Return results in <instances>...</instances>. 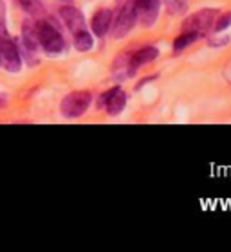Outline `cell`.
<instances>
[{
    "label": "cell",
    "instance_id": "12",
    "mask_svg": "<svg viewBox=\"0 0 231 252\" xmlns=\"http://www.w3.org/2000/svg\"><path fill=\"white\" fill-rule=\"evenodd\" d=\"M16 2H18V5L26 11L27 15L35 16V18H40V16H43L42 0H16Z\"/></svg>",
    "mask_w": 231,
    "mask_h": 252
},
{
    "label": "cell",
    "instance_id": "10",
    "mask_svg": "<svg viewBox=\"0 0 231 252\" xmlns=\"http://www.w3.org/2000/svg\"><path fill=\"white\" fill-rule=\"evenodd\" d=\"M111 24H112V11L103 7V9L96 11L94 16H92V22H90V27H92V31H94L96 36H105L109 29H111Z\"/></svg>",
    "mask_w": 231,
    "mask_h": 252
},
{
    "label": "cell",
    "instance_id": "8",
    "mask_svg": "<svg viewBox=\"0 0 231 252\" xmlns=\"http://www.w3.org/2000/svg\"><path fill=\"white\" fill-rule=\"evenodd\" d=\"M60 16H62V20L65 22V26L71 32H79L85 29V18L83 15L79 13L76 7L73 5H63L62 9H60Z\"/></svg>",
    "mask_w": 231,
    "mask_h": 252
},
{
    "label": "cell",
    "instance_id": "13",
    "mask_svg": "<svg viewBox=\"0 0 231 252\" xmlns=\"http://www.w3.org/2000/svg\"><path fill=\"white\" fill-rule=\"evenodd\" d=\"M74 45H76V49H78V51H81V53H85V51H90V49H92V45H94L90 32H87L85 29H83V31H79V32H74Z\"/></svg>",
    "mask_w": 231,
    "mask_h": 252
},
{
    "label": "cell",
    "instance_id": "18",
    "mask_svg": "<svg viewBox=\"0 0 231 252\" xmlns=\"http://www.w3.org/2000/svg\"><path fill=\"white\" fill-rule=\"evenodd\" d=\"M0 63H2V62H0Z\"/></svg>",
    "mask_w": 231,
    "mask_h": 252
},
{
    "label": "cell",
    "instance_id": "9",
    "mask_svg": "<svg viewBox=\"0 0 231 252\" xmlns=\"http://www.w3.org/2000/svg\"><path fill=\"white\" fill-rule=\"evenodd\" d=\"M159 56V51L155 47H143V49H137L134 53L128 54V67H130V72L134 76L137 67H141L145 63H150Z\"/></svg>",
    "mask_w": 231,
    "mask_h": 252
},
{
    "label": "cell",
    "instance_id": "4",
    "mask_svg": "<svg viewBox=\"0 0 231 252\" xmlns=\"http://www.w3.org/2000/svg\"><path fill=\"white\" fill-rule=\"evenodd\" d=\"M125 103H126V94L119 87H116V89L107 90V92H103L100 95L98 108H105L109 116H117L125 108Z\"/></svg>",
    "mask_w": 231,
    "mask_h": 252
},
{
    "label": "cell",
    "instance_id": "17",
    "mask_svg": "<svg viewBox=\"0 0 231 252\" xmlns=\"http://www.w3.org/2000/svg\"><path fill=\"white\" fill-rule=\"evenodd\" d=\"M2 101H4V97H0V103H2Z\"/></svg>",
    "mask_w": 231,
    "mask_h": 252
},
{
    "label": "cell",
    "instance_id": "2",
    "mask_svg": "<svg viewBox=\"0 0 231 252\" xmlns=\"http://www.w3.org/2000/svg\"><path fill=\"white\" fill-rule=\"evenodd\" d=\"M90 101H92V95L87 90L71 92L69 95L63 97L60 110H62L63 117H67V119H78L87 112V108L90 106Z\"/></svg>",
    "mask_w": 231,
    "mask_h": 252
},
{
    "label": "cell",
    "instance_id": "16",
    "mask_svg": "<svg viewBox=\"0 0 231 252\" xmlns=\"http://www.w3.org/2000/svg\"><path fill=\"white\" fill-rule=\"evenodd\" d=\"M4 36H9V34H7V29H5L4 18L0 16V38H4Z\"/></svg>",
    "mask_w": 231,
    "mask_h": 252
},
{
    "label": "cell",
    "instance_id": "1",
    "mask_svg": "<svg viewBox=\"0 0 231 252\" xmlns=\"http://www.w3.org/2000/svg\"><path fill=\"white\" fill-rule=\"evenodd\" d=\"M37 27V38H38V45H42L49 54H58L65 49V40L60 34L56 27L47 20H38L35 24Z\"/></svg>",
    "mask_w": 231,
    "mask_h": 252
},
{
    "label": "cell",
    "instance_id": "3",
    "mask_svg": "<svg viewBox=\"0 0 231 252\" xmlns=\"http://www.w3.org/2000/svg\"><path fill=\"white\" fill-rule=\"evenodd\" d=\"M219 15L217 9H200L193 15H190L186 20L183 22V31H192L200 34L202 31H206L208 27L213 24L215 16Z\"/></svg>",
    "mask_w": 231,
    "mask_h": 252
},
{
    "label": "cell",
    "instance_id": "14",
    "mask_svg": "<svg viewBox=\"0 0 231 252\" xmlns=\"http://www.w3.org/2000/svg\"><path fill=\"white\" fill-rule=\"evenodd\" d=\"M200 34H197V32H192V31H184L183 34H179L175 40H173V49L175 51H183V49L190 47L192 43L199 38Z\"/></svg>",
    "mask_w": 231,
    "mask_h": 252
},
{
    "label": "cell",
    "instance_id": "6",
    "mask_svg": "<svg viewBox=\"0 0 231 252\" xmlns=\"http://www.w3.org/2000/svg\"><path fill=\"white\" fill-rule=\"evenodd\" d=\"M0 62H4L5 68L11 70V72L20 70V54H18V49H16V45L9 36L0 38Z\"/></svg>",
    "mask_w": 231,
    "mask_h": 252
},
{
    "label": "cell",
    "instance_id": "11",
    "mask_svg": "<svg viewBox=\"0 0 231 252\" xmlns=\"http://www.w3.org/2000/svg\"><path fill=\"white\" fill-rule=\"evenodd\" d=\"M22 42L26 45V49L29 53H35L38 49V38H37V27L33 22H24V27H22Z\"/></svg>",
    "mask_w": 231,
    "mask_h": 252
},
{
    "label": "cell",
    "instance_id": "7",
    "mask_svg": "<svg viewBox=\"0 0 231 252\" xmlns=\"http://www.w3.org/2000/svg\"><path fill=\"white\" fill-rule=\"evenodd\" d=\"M134 7H136L137 18L141 20L145 27H150L155 24L159 16V0H134Z\"/></svg>",
    "mask_w": 231,
    "mask_h": 252
},
{
    "label": "cell",
    "instance_id": "5",
    "mask_svg": "<svg viewBox=\"0 0 231 252\" xmlns=\"http://www.w3.org/2000/svg\"><path fill=\"white\" fill-rule=\"evenodd\" d=\"M137 13L134 4H126L121 7V11L116 16L114 22V38H123L132 31V27L136 26Z\"/></svg>",
    "mask_w": 231,
    "mask_h": 252
},
{
    "label": "cell",
    "instance_id": "15",
    "mask_svg": "<svg viewBox=\"0 0 231 252\" xmlns=\"http://www.w3.org/2000/svg\"><path fill=\"white\" fill-rule=\"evenodd\" d=\"M230 26H231V13H224V15L219 16V20H217V24H215V32L219 34V32H222L224 29H228Z\"/></svg>",
    "mask_w": 231,
    "mask_h": 252
}]
</instances>
